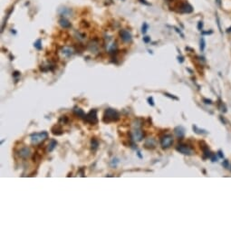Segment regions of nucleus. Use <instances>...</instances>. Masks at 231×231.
<instances>
[{
  "instance_id": "f257e3e1",
  "label": "nucleus",
  "mask_w": 231,
  "mask_h": 231,
  "mask_svg": "<svg viewBox=\"0 0 231 231\" xmlns=\"http://www.w3.org/2000/svg\"><path fill=\"white\" fill-rule=\"evenodd\" d=\"M120 120V113L112 108H108L105 110L103 113V121L105 123H110V122H115Z\"/></svg>"
},
{
  "instance_id": "f03ea898",
  "label": "nucleus",
  "mask_w": 231,
  "mask_h": 231,
  "mask_svg": "<svg viewBox=\"0 0 231 231\" xmlns=\"http://www.w3.org/2000/svg\"><path fill=\"white\" fill-rule=\"evenodd\" d=\"M48 138V133L47 131H42V132H36V133H33L30 136V140H31V143L33 145H39L41 143H43Z\"/></svg>"
},
{
  "instance_id": "7ed1b4c3",
  "label": "nucleus",
  "mask_w": 231,
  "mask_h": 231,
  "mask_svg": "<svg viewBox=\"0 0 231 231\" xmlns=\"http://www.w3.org/2000/svg\"><path fill=\"white\" fill-rule=\"evenodd\" d=\"M84 121L87 123H90L92 125H95L98 123V117H97V111L92 109L85 115Z\"/></svg>"
},
{
  "instance_id": "20e7f679",
  "label": "nucleus",
  "mask_w": 231,
  "mask_h": 231,
  "mask_svg": "<svg viewBox=\"0 0 231 231\" xmlns=\"http://www.w3.org/2000/svg\"><path fill=\"white\" fill-rule=\"evenodd\" d=\"M173 137L170 134H167L164 135L161 139H160V145L162 147V149H168L169 148L172 144H173Z\"/></svg>"
},
{
  "instance_id": "39448f33",
  "label": "nucleus",
  "mask_w": 231,
  "mask_h": 231,
  "mask_svg": "<svg viewBox=\"0 0 231 231\" xmlns=\"http://www.w3.org/2000/svg\"><path fill=\"white\" fill-rule=\"evenodd\" d=\"M176 150L180 152V153L184 154V155H192L194 153V152H193V150L189 146V145H187V144H183V143H180L179 145H177V147H176Z\"/></svg>"
},
{
  "instance_id": "423d86ee",
  "label": "nucleus",
  "mask_w": 231,
  "mask_h": 231,
  "mask_svg": "<svg viewBox=\"0 0 231 231\" xmlns=\"http://www.w3.org/2000/svg\"><path fill=\"white\" fill-rule=\"evenodd\" d=\"M144 137V133L139 125H135V129L132 131V138L136 141H141Z\"/></svg>"
},
{
  "instance_id": "0eeeda50",
  "label": "nucleus",
  "mask_w": 231,
  "mask_h": 231,
  "mask_svg": "<svg viewBox=\"0 0 231 231\" xmlns=\"http://www.w3.org/2000/svg\"><path fill=\"white\" fill-rule=\"evenodd\" d=\"M180 13L183 14H190L193 12V7L188 3V2H182L180 3L179 6V10Z\"/></svg>"
},
{
  "instance_id": "6e6552de",
  "label": "nucleus",
  "mask_w": 231,
  "mask_h": 231,
  "mask_svg": "<svg viewBox=\"0 0 231 231\" xmlns=\"http://www.w3.org/2000/svg\"><path fill=\"white\" fill-rule=\"evenodd\" d=\"M120 36L124 43H131L132 41L131 34L125 29H122L120 31Z\"/></svg>"
},
{
  "instance_id": "1a4fd4ad",
  "label": "nucleus",
  "mask_w": 231,
  "mask_h": 231,
  "mask_svg": "<svg viewBox=\"0 0 231 231\" xmlns=\"http://www.w3.org/2000/svg\"><path fill=\"white\" fill-rule=\"evenodd\" d=\"M17 155H18L21 159H25V160H26V159L30 157V155H31V150H30V148H28V147H24V148H22V149H20V150L18 151Z\"/></svg>"
},
{
  "instance_id": "9d476101",
  "label": "nucleus",
  "mask_w": 231,
  "mask_h": 231,
  "mask_svg": "<svg viewBox=\"0 0 231 231\" xmlns=\"http://www.w3.org/2000/svg\"><path fill=\"white\" fill-rule=\"evenodd\" d=\"M174 133L177 136V138L181 140L185 136V129L183 128L182 126H177L176 128L174 129Z\"/></svg>"
},
{
  "instance_id": "9b49d317",
  "label": "nucleus",
  "mask_w": 231,
  "mask_h": 231,
  "mask_svg": "<svg viewBox=\"0 0 231 231\" xmlns=\"http://www.w3.org/2000/svg\"><path fill=\"white\" fill-rule=\"evenodd\" d=\"M74 53H75V50L72 48V47H70V46H64L63 48H62V50H61V53L65 56V57H70V56H72L73 54H74Z\"/></svg>"
},
{
  "instance_id": "f8f14e48",
  "label": "nucleus",
  "mask_w": 231,
  "mask_h": 231,
  "mask_svg": "<svg viewBox=\"0 0 231 231\" xmlns=\"http://www.w3.org/2000/svg\"><path fill=\"white\" fill-rule=\"evenodd\" d=\"M51 131L53 135H56V136H60V135H62V134L64 133L63 129H62V127H61L59 124L54 125V126L51 129Z\"/></svg>"
},
{
  "instance_id": "ddd939ff",
  "label": "nucleus",
  "mask_w": 231,
  "mask_h": 231,
  "mask_svg": "<svg viewBox=\"0 0 231 231\" xmlns=\"http://www.w3.org/2000/svg\"><path fill=\"white\" fill-rule=\"evenodd\" d=\"M144 147L146 149H154L156 147V141L152 138H150V139H148L147 141H145Z\"/></svg>"
},
{
  "instance_id": "4468645a",
  "label": "nucleus",
  "mask_w": 231,
  "mask_h": 231,
  "mask_svg": "<svg viewBox=\"0 0 231 231\" xmlns=\"http://www.w3.org/2000/svg\"><path fill=\"white\" fill-rule=\"evenodd\" d=\"M201 147V149H202V152H203V158L204 159H210V157H211V152L209 151V149H208V147L207 146V145H203V146H200Z\"/></svg>"
},
{
  "instance_id": "2eb2a0df",
  "label": "nucleus",
  "mask_w": 231,
  "mask_h": 231,
  "mask_svg": "<svg viewBox=\"0 0 231 231\" xmlns=\"http://www.w3.org/2000/svg\"><path fill=\"white\" fill-rule=\"evenodd\" d=\"M74 113L75 114L76 116H78L79 118H83V119H84L85 118V113H84V112L81 109V108H78V107H75L74 108Z\"/></svg>"
},
{
  "instance_id": "dca6fc26",
  "label": "nucleus",
  "mask_w": 231,
  "mask_h": 231,
  "mask_svg": "<svg viewBox=\"0 0 231 231\" xmlns=\"http://www.w3.org/2000/svg\"><path fill=\"white\" fill-rule=\"evenodd\" d=\"M59 24H60V26H62L63 28H70L72 25H71V23L66 19V18H61L60 20H59Z\"/></svg>"
},
{
  "instance_id": "f3484780",
  "label": "nucleus",
  "mask_w": 231,
  "mask_h": 231,
  "mask_svg": "<svg viewBox=\"0 0 231 231\" xmlns=\"http://www.w3.org/2000/svg\"><path fill=\"white\" fill-rule=\"evenodd\" d=\"M56 145H57V141H55V140H51L50 142H49V144H48V146H47V152H52L55 149Z\"/></svg>"
},
{
  "instance_id": "a211bd4d",
  "label": "nucleus",
  "mask_w": 231,
  "mask_h": 231,
  "mask_svg": "<svg viewBox=\"0 0 231 231\" xmlns=\"http://www.w3.org/2000/svg\"><path fill=\"white\" fill-rule=\"evenodd\" d=\"M193 130L197 133V134H207L208 133V131L207 130H203V129H199L197 125H195V124H193L192 126Z\"/></svg>"
},
{
  "instance_id": "6ab92c4d",
  "label": "nucleus",
  "mask_w": 231,
  "mask_h": 231,
  "mask_svg": "<svg viewBox=\"0 0 231 231\" xmlns=\"http://www.w3.org/2000/svg\"><path fill=\"white\" fill-rule=\"evenodd\" d=\"M91 146H92V151H96L99 147V141L97 139L95 138H92V141H91Z\"/></svg>"
},
{
  "instance_id": "aec40b11",
  "label": "nucleus",
  "mask_w": 231,
  "mask_h": 231,
  "mask_svg": "<svg viewBox=\"0 0 231 231\" xmlns=\"http://www.w3.org/2000/svg\"><path fill=\"white\" fill-rule=\"evenodd\" d=\"M88 46H89V49L91 51H98V44H97L96 41H92Z\"/></svg>"
},
{
  "instance_id": "412c9836",
  "label": "nucleus",
  "mask_w": 231,
  "mask_h": 231,
  "mask_svg": "<svg viewBox=\"0 0 231 231\" xmlns=\"http://www.w3.org/2000/svg\"><path fill=\"white\" fill-rule=\"evenodd\" d=\"M206 47V42L204 37H201L200 38V42H199V48H200V51L203 52L205 50Z\"/></svg>"
},
{
  "instance_id": "4be33fe9",
  "label": "nucleus",
  "mask_w": 231,
  "mask_h": 231,
  "mask_svg": "<svg viewBox=\"0 0 231 231\" xmlns=\"http://www.w3.org/2000/svg\"><path fill=\"white\" fill-rule=\"evenodd\" d=\"M68 122V118L66 116H61L60 119H59V123L60 124H66Z\"/></svg>"
},
{
  "instance_id": "5701e85b",
  "label": "nucleus",
  "mask_w": 231,
  "mask_h": 231,
  "mask_svg": "<svg viewBox=\"0 0 231 231\" xmlns=\"http://www.w3.org/2000/svg\"><path fill=\"white\" fill-rule=\"evenodd\" d=\"M41 44H42V40L41 39H38L35 44H34V45H35V47L37 49V50H41L42 49V45H41Z\"/></svg>"
},
{
  "instance_id": "b1692460",
  "label": "nucleus",
  "mask_w": 231,
  "mask_h": 231,
  "mask_svg": "<svg viewBox=\"0 0 231 231\" xmlns=\"http://www.w3.org/2000/svg\"><path fill=\"white\" fill-rule=\"evenodd\" d=\"M164 95L169 97V98H170V99H172V100H176V101H179V100H180V99H179L178 97H176L175 95L170 94V93H168V92H164Z\"/></svg>"
},
{
  "instance_id": "393cba45",
  "label": "nucleus",
  "mask_w": 231,
  "mask_h": 231,
  "mask_svg": "<svg viewBox=\"0 0 231 231\" xmlns=\"http://www.w3.org/2000/svg\"><path fill=\"white\" fill-rule=\"evenodd\" d=\"M148 27H149V26H148V24H147V23H143L142 27H141V33H142V34H146Z\"/></svg>"
},
{
  "instance_id": "a878e982",
  "label": "nucleus",
  "mask_w": 231,
  "mask_h": 231,
  "mask_svg": "<svg viewBox=\"0 0 231 231\" xmlns=\"http://www.w3.org/2000/svg\"><path fill=\"white\" fill-rule=\"evenodd\" d=\"M219 109H220V111H221V112H223V113H226V112H227L226 105H225L223 103H219Z\"/></svg>"
},
{
  "instance_id": "bb28decb",
  "label": "nucleus",
  "mask_w": 231,
  "mask_h": 231,
  "mask_svg": "<svg viewBox=\"0 0 231 231\" xmlns=\"http://www.w3.org/2000/svg\"><path fill=\"white\" fill-rule=\"evenodd\" d=\"M210 160H211V161H213V162L217 161V160H218V158H217L216 154L212 153V155H211V157H210Z\"/></svg>"
},
{
  "instance_id": "cd10ccee",
  "label": "nucleus",
  "mask_w": 231,
  "mask_h": 231,
  "mask_svg": "<svg viewBox=\"0 0 231 231\" xmlns=\"http://www.w3.org/2000/svg\"><path fill=\"white\" fill-rule=\"evenodd\" d=\"M148 103L151 106H154V101H153V97H149L148 98Z\"/></svg>"
},
{
  "instance_id": "c85d7f7f",
  "label": "nucleus",
  "mask_w": 231,
  "mask_h": 231,
  "mask_svg": "<svg viewBox=\"0 0 231 231\" xmlns=\"http://www.w3.org/2000/svg\"><path fill=\"white\" fill-rule=\"evenodd\" d=\"M216 19H217V23H218V29H219V31H220V32H222V30H221V26H220V20H219V17H218V15H216Z\"/></svg>"
},
{
  "instance_id": "c756f323",
  "label": "nucleus",
  "mask_w": 231,
  "mask_h": 231,
  "mask_svg": "<svg viewBox=\"0 0 231 231\" xmlns=\"http://www.w3.org/2000/svg\"><path fill=\"white\" fill-rule=\"evenodd\" d=\"M202 28H203V22H202V21H199V24H198V29H199V31H201Z\"/></svg>"
},
{
  "instance_id": "7c9ffc66",
  "label": "nucleus",
  "mask_w": 231,
  "mask_h": 231,
  "mask_svg": "<svg viewBox=\"0 0 231 231\" xmlns=\"http://www.w3.org/2000/svg\"><path fill=\"white\" fill-rule=\"evenodd\" d=\"M143 41H144V43L148 44V43L151 42V37L150 36H145V37H143Z\"/></svg>"
},
{
  "instance_id": "2f4dec72",
  "label": "nucleus",
  "mask_w": 231,
  "mask_h": 231,
  "mask_svg": "<svg viewBox=\"0 0 231 231\" xmlns=\"http://www.w3.org/2000/svg\"><path fill=\"white\" fill-rule=\"evenodd\" d=\"M203 102H204L206 104H212V101H211L210 99H206V98H204V99H203Z\"/></svg>"
},
{
  "instance_id": "473e14b6",
  "label": "nucleus",
  "mask_w": 231,
  "mask_h": 231,
  "mask_svg": "<svg viewBox=\"0 0 231 231\" xmlns=\"http://www.w3.org/2000/svg\"><path fill=\"white\" fill-rule=\"evenodd\" d=\"M218 155L219 158H221V159H223L224 158V153H223V152L221 151V150H219L218 152Z\"/></svg>"
},
{
  "instance_id": "72a5a7b5",
  "label": "nucleus",
  "mask_w": 231,
  "mask_h": 231,
  "mask_svg": "<svg viewBox=\"0 0 231 231\" xmlns=\"http://www.w3.org/2000/svg\"><path fill=\"white\" fill-rule=\"evenodd\" d=\"M174 29L176 30V32H177V33H179V34H180V35L181 36H182V37H184V35H183V34L181 33V31H180L179 28H177V27H174Z\"/></svg>"
},
{
  "instance_id": "f704fd0d",
  "label": "nucleus",
  "mask_w": 231,
  "mask_h": 231,
  "mask_svg": "<svg viewBox=\"0 0 231 231\" xmlns=\"http://www.w3.org/2000/svg\"><path fill=\"white\" fill-rule=\"evenodd\" d=\"M178 61H179V63L182 64L184 62V58L182 56H178Z\"/></svg>"
},
{
  "instance_id": "c9c22d12",
  "label": "nucleus",
  "mask_w": 231,
  "mask_h": 231,
  "mask_svg": "<svg viewBox=\"0 0 231 231\" xmlns=\"http://www.w3.org/2000/svg\"><path fill=\"white\" fill-rule=\"evenodd\" d=\"M223 166L226 168H229V160H224V162H223Z\"/></svg>"
},
{
  "instance_id": "e433bc0d",
  "label": "nucleus",
  "mask_w": 231,
  "mask_h": 231,
  "mask_svg": "<svg viewBox=\"0 0 231 231\" xmlns=\"http://www.w3.org/2000/svg\"><path fill=\"white\" fill-rule=\"evenodd\" d=\"M15 77H16V76H19L20 75V73L19 72H17V71H15V73H14V75H13Z\"/></svg>"
},
{
  "instance_id": "4c0bfd02",
  "label": "nucleus",
  "mask_w": 231,
  "mask_h": 231,
  "mask_svg": "<svg viewBox=\"0 0 231 231\" xmlns=\"http://www.w3.org/2000/svg\"><path fill=\"white\" fill-rule=\"evenodd\" d=\"M212 34V31H209V32H202V35H210Z\"/></svg>"
},
{
  "instance_id": "58836bf2",
  "label": "nucleus",
  "mask_w": 231,
  "mask_h": 231,
  "mask_svg": "<svg viewBox=\"0 0 231 231\" xmlns=\"http://www.w3.org/2000/svg\"><path fill=\"white\" fill-rule=\"evenodd\" d=\"M219 118H220V120H221V122L225 124L226 123V121H225V119L224 118H222V116H219Z\"/></svg>"
},
{
  "instance_id": "ea45409f",
  "label": "nucleus",
  "mask_w": 231,
  "mask_h": 231,
  "mask_svg": "<svg viewBox=\"0 0 231 231\" xmlns=\"http://www.w3.org/2000/svg\"><path fill=\"white\" fill-rule=\"evenodd\" d=\"M80 174H81V176H82V177H84V173H83V169H80Z\"/></svg>"
},
{
  "instance_id": "a19ab883",
  "label": "nucleus",
  "mask_w": 231,
  "mask_h": 231,
  "mask_svg": "<svg viewBox=\"0 0 231 231\" xmlns=\"http://www.w3.org/2000/svg\"><path fill=\"white\" fill-rule=\"evenodd\" d=\"M141 3H144V4H145V5H147V6H150V4H149V3H147V2H146V0H141Z\"/></svg>"
},
{
  "instance_id": "79ce46f5",
  "label": "nucleus",
  "mask_w": 231,
  "mask_h": 231,
  "mask_svg": "<svg viewBox=\"0 0 231 231\" xmlns=\"http://www.w3.org/2000/svg\"><path fill=\"white\" fill-rule=\"evenodd\" d=\"M216 2L219 6H221V0H216Z\"/></svg>"
},
{
  "instance_id": "37998d69",
  "label": "nucleus",
  "mask_w": 231,
  "mask_h": 231,
  "mask_svg": "<svg viewBox=\"0 0 231 231\" xmlns=\"http://www.w3.org/2000/svg\"><path fill=\"white\" fill-rule=\"evenodd\" d=\"M138 156H139V157H140L141 159H142V156H141V152H138Z\"/></svg>"
},
{
  "instance_id": "c03bdc74",
  "label": "nucleus",
  "mask_w": 231,
  "mask_h": 231,
  "mask_svg": "<svg viewBox=\"0 0 231 231\" xmlns=\"http://www.w3.org/2000/svg\"><path fill=\"white\" fill-rule=\"evenodd\" d=\"M227 32H228V33H229V32H231V27H230V28H229V29L227 30Z\"/></svg>"
},
{
  "instance_id": "a18cd8bd",
  "label": "nucleus",
  "mask_w": 231,
  "mask_h": 231,
  "mask_svg": "<svg viewBox=\"0 0 231 231\" xmlns=\"http://www.w3.org/2000/svg\"><path fill=\"white\" fill-rule=\"evenodd\" d=\"M167 2H172V1H174V0H166Z\"/></svg>"
},
{
  "instance_id": "49530a36",
  "label": "nucleus",
  "mask_w": 231,
  "mask_h": 231,
  "mask_svg": "<svg viewBox=\"0 0 231 231\" xmlns=\"http://www.w3.org/2000/svg\"><path fill=\"white\" fill-rule=\"evenodd\" d=\"M230 169H231V166H230Z\"/></svg>"
}]
</instances>
